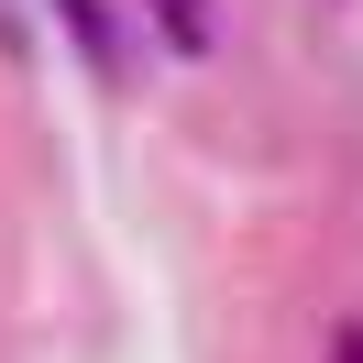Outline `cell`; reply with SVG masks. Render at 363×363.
<instances>
[{
    "mask_svg": "<svg viewBox=\"0 0 363 363\" xmlns=\"http://www.w3.org/2000/svg\"><path fill=\"white\" fill-rule=\"evenodd\" d=\"M341 363H363V330H352V341H341Z\"/></svg>",
    "mask_w": 363,
    "mask_h": 363,
    "instance_id": "obj_3",
    "label": "cell"
},
{
    "mask_svg": "<svg viewBox=\"0 0 363 363\" xmlns=\"http://www.w3.org/2000/svg\"><path fill=\"white\" fill-rule=\"evenodd\" d=\"M143 11H155V33L177 55H209V45H220V11H209V0H143Z\"/></svg>",
    "mask_w": 363,
    "mask_h": 363,
    "instance_id": "obj_1",
    "label": "cell"
},
{
    "mask_svg": "<svg viewBox=\"0 0 363 363\" xmlns=\"http://www.w3.org/2000/svg\"><path fill=\"white\" fill-rule=\"evenodd\" d=\"M55 23L77 33V55H89V77H121V45H111V11H99V0H55Z\"/></svg>",
    "mask_w": 363,
    "mask_h": 363,
    "instance_id": "obj_2",
    "label": "cell"
}]
</instances>
